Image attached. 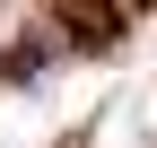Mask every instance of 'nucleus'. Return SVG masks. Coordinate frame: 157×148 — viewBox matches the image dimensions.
<instances>
[{"mask_svg": "<svg viewBox=\"0 0 157 148\" xmlns=\"http://www.w3.org/2000/svg\"><path fill=\"white\" fill-rule=\"evenodd\" d=\"M122 26H131L122 0H52V35H61L70 52H113Z\"/></svg>", "mask_w": 157, "mask_h": 148, "instance_id": "f257e3e1", "label": "nucleus"}, {"mask_svg": "<svg viewBox=\"0 0 157 148\" xmlns=\"http://www.w3.org/2000/svg\"><path fill=\"white\" fill-rule=\"evenodd\" d=\"M35 70H44V44H9V61H0V79H9V87H26Z\"/></svg>", "mask_w": 157, "mask_h": 148, "instance_id": "f03ea898", "label": "nucleus"}, {"mask_svg": "<svg viewBox=\"0 0 157 148\" xmlns=\"http://www.w3.org/2000/svg\"><path fill=\"white\" fill-rule=\"evenodd\" d=\"M122 9H131V17H140V9H148V0H122Z\"/></svg>", "mask_w": 157, "mask_h": 148, "instance_id": "7ed1b4c3", "label": "nucleus"}]
</instances>
